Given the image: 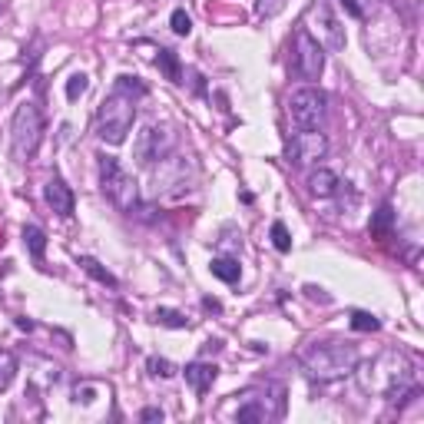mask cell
<instances>
[{
    "label": "cell",
    "instance_id": "1",
    "mask_svg": "<svg viewBox=\"0 0 424 424\" xmlns=\"http://www.w3.org/2000/svg\"><path fill=\"white\" fill-rule=\"evenodd\" d=\"M146 97V87H143L136 76H116L113 83V93H109L97 109V136L109 146H120L133 130V120H136V99Z\"/></svg>",
    "mask_w": 424,
    "mask_h": 424
},
{
    "label": "cell",
    "instance_id": "2",
    "mask_svg": "<svg viewBox=\"0 0 424 424\" xmlns=\"http://www.w3.org/2000/svg\"><path fill=\"white\" fill-rule=\"evenodd\" d=\"M302 365L318 381L345 378L358 368V349L349 341H308L302 349Z\"/></svg>",
    "mask_w": 424,
    "mask_h": 424
},
{
    "label": "cell",
    "instance_id": "3",
    "mask_svg": "<svg viewBox=\"0 0 424 424\" xmlns=\"http://www.w3.org/2000/svg\"><path fill=\"white\" fill-rule=\"evenodd\" d=\"M44 143V113L37 103H20L11 120V156L17 163H30Z\"/></svg>",
    "mask_w": 424,
    "mask_h": 424
},
{
    "label": "cell",
    "instance_id": "4",
    "mask_svg": "<svg viewBox=\"0 0 424 424\" xmlns=\"http://www.w3.org/2000/svg\"><path fill=\"white\" fill-rule=\"evenodd\" d=\"M99 183H103L107 199L120 212H136V206H140V186L120 166L116 156H99Z\"/></svg>",
    "mask_w": 424,
    "mask_h": 424
},
{
    "label": "cell",
    "instance_id": "5",
    "mask_svg": "<svg viewBox=\"0 0 424 424\" xmlns=\"http://www.w3.org/2000/svg\"><path fill=\"white\" fill-rule=\"evenodd\" d=\"M305 27H312L308 33L322 44V50H332V54H341V50H345V27L338 23L328 0H312V4H308Z\"/></svg>",
    "mask_w": 424,
    "mask_h": 424
},
{
    "label": "cell",
    "instance_id": "6",
    "mask_svg": "<svg viewBox=\"0 0 424 424\" xmlns=\"http://www.w3.org/2000/svg\"><path fill=\"white\" fill-rule=\"evenodd\" d=\"M292 70L298 80H308V83H315L318 76H322V70H325V50H322V44L308 33V27H298V30H295Z\"/></svg>",
    "mask_w": 424,
    "mask_h": 424
},
{
    "label": "cell",
    "instance_id": "7",
    "mask_svg": "<svg viewBox=\"0 0 424 424\" xmlns=\"http://www.w3.org/2000/svg\"><path fill=\"white\" fill-rule=\"evenodd\" d=\"M328 97L318 87H302L289 97V116L298 130H318L325 120Z\"/></svg>",
    "mask_w": 424,
    "mask_h": 424
},
{
    "label": "cell",
    "instance_id": "8",
    "mask_svg": "<svg viewBox=\"0 0 424 424\" xmlns=\"http://www.w3.org/2000/svg\"><path fill=\"white\" fill-rule=\"evenodd\" d=\"M173 133L166 126H143L136 143H133V156L140 166H152L156 159H166L169 150H173Z\"/></svg>",
    "mask_w": 424,
    "mask_h": 424
},
{
    "label": "cell",
    "instance_id": "9",
    "mask_svg": "<svg viewBox=\"0 0 424 424\" xmlns=\"http://www.w3.org/2000/svg\"><path fill=\"white\" fill-rule=\"evenodd\" d=\"M328 152V140L322 130H298L289 143V163L295 166H308L318 163L322 156Z\"/></svg>",
    "mask_w": 424,
    "mask_h": 424
},
{
    "label": "cell",
    "instance_id": "10",
    "mask_svg": "<svg viewBox=\"0 0 424 424\" xmlns=\"http://www.w3.org/2000/svg\"><path fill=\"white\" fill-rule=\"evenodd\" d=\"M44 199H47V206L54 209L56 216H73V193H70V186L60 179V176H50L44 186Z\"/></svg>",
    "mask_w": 424,
    "mask_h": 424
},
{
    "label": "cell",
    "instance_id": "11",
    "mask_svg": "<svg viewBox=\"0 0 424 424\" xmlns=\"http://www.w3.org/2000/svg\"><path fill=\"white\" fill-rule=\"evenodd\" d=\"M219 368L216 365H209V361H193V365H186V381L193 384V392L196 394H206L212 388V381H216Z\"/></svg>",
    "mask_w": 424,
    "mask_h": 424
},
{
    "label": "cell",
    "instance_id": "12",
    "mask_svg": "<svg viewBox=\"0 0 424 424\" xmlns=\"http://www.w3.org/2000/svg\"><path fill=\"white\" fill-rule=\"evenodd\" d=\"M338 186H341V179H338V173H332V169H325V166H318V169H312L308 173V193L312 196H335Z\"/></svg>",
    "mask_w": 424,
    "mask_h": 424
},
{
    "label": "cell",
    "instance_id": "13",
    "mask_svg": "<svg viewBox=\"0 0 424 424\" xmlns=\"http://www.w3.org/2000/svg\"><path fill=\"white\" fill-rule=\"evenodd\" d=\"M23 246L30 249L33 259H44V252H47V236H44V229H40V226H23Z\"/></svg>",
    "mask_w": 424,
    "mask_h": 424
},
{
    "label": "cell",
    "instance_id": "14",
    "mask_svg": "<svg viewBox=\"0 0 424 424\" xmlns=\"http://www.w3.org/2000/svg\"><path fill=\"white\" fill-rule=\"evenodd\" d=\"M212 275L216 279H222V282H239V275H242V269H239V262H232V259H212Z\"/></svg>",
    "mask_w": 424,
    "mask_h": 424
},
{
    "label": "cell",
    "instance_id": "15",
    "mask_svg": "<svg viewBox=\"0 0 424 424\" xmlns=\"http://www.w3.org/2000/svg\"><path fill=\"white\" fill-rule=\"evenodd\" d=\"M156 66L163 70L173 83H183V70H179V56L173 54V50H159V56H156Z\"/></svg>",
    "mask_w": 424,
    "mask_h": 424
},
{
    "label": "cell",
    "instance_id": "16",
    "mask_svg": "<svg viewBox=\"0 0 424 424\" xmlns=\"http://www.w3.org/2000/svg\"><path fill=\"white\" fill-rule=\"evenodd\" d=\"M80 265H83V269H87V272L93 275L99 285H109V289H116V275L107 272V269H103L97 259H90V255H80Z\"/></svg>",
    "mask_w": 424,
    "mask_h": 424
},
{
    "label": "cell",
    "instance_id": "17",
    "mask_svg": "<svg viewBox=\"0 0 424 424\" xmlns=\"http://www.w3.org/2000/svg\"><path fill=\"white\" fill-rule=\"evenodd\" d=\"M394 226V209L392 206H381L378 212H375V219H371V236H388Z\"/></svg>",
    "mask_w": 424,
    "mask_h": 424
},
{
    "label": "cell",
    "instance_id": "18",
    "mask_svg": "<svg viewBox=\"0 0 424 424\" xmlns=\"http://www.w3.org/2000/svg\"><path fill=\"white\" fill-rule=\"evenodd\" d=\"M13 378H17V358H13L11 351L0 349V392H7Z\"/></svg>",
    "mask_w": 424,
    "mask_h": 424
},
{
    "label": "cell",
    "instance_id": "19",
    "mask_svg": "<svg viewBox=\"0 0 424 424\" xmlns=\"http://www.w3.org/2000/svg\"><path fill=\"white\" fill-rule=\"evenodd\" d=\"M156 322L166 328H189V318L183 315V312H173V308H156Z\"/></svg>",
    "mask_w": 424,
    "mask_h": 424
},
{
    "label": "cell",
    "instance_id": "20",
    "mask_svg": "<svg viewBox=\"0 0 424 424\" xmlns=\"http://www.w3.org/2000/svg\"><path fill=\"white\" fill-rule=\"evenodd\" d=\"M169 27H173V33H179V37H189V33H193V17H189L183 7H176L173 17H169Z\"/></svg>",
    "mask_w": 424,
    "mask_h": 424
},
{
    "label": "cell",
    "instance_id": "21",
    "mask_svg": "<svg viewBox=\"0 0 424 424\" xmlns=\"http://www.w3.org/2000/svg\"><path fill=\"white\" fill-rule=\"evenodd\" d=\"M351 328L355 332H378L381 322L371 312H351Z\"/></svg>",
    "mask_w": 424,
    "mask_h": 424
},
{
    "label": "cell",
    "instance_id": "22",
    "mask_svg": "<svg viewBox=\"0 0 424 424\" xmlns=\"http://www.w3.org/2000/svg\"><path fill=\"white\" fill-rule=\"evenodd\" d=\"M87 87H90V80L83 73H73L70 80H66V99H80L83 93H87Z\"/></svg>",
    "mask_w": 424,
    "mask_h": 424
},
{
    "label": "cell",
    "instance_id": "23",
    "mask_svg": "<svg viewBox=\"0 0 424 424\" xmlns=\"http://www.w3.org/2000/svg\"><path fill=\"white\" fill-rule=\"evenodd\" d=\"M272 246H275L279 252H289V249H292V236H289L285 222H272Z\"/></svg>",
    "mask_w": 424,
    "mask_h": 424
},
{
    "label": "cell",
    "instance_id": "24",
    "mask_svg": "<svg viewBox=\"0 0 424 424\" xmlns=\"http://www.w3.org/2000/svg\"><path fill=\"white\" fill-rule=\"evenodd\" d=\"M146 368H150L156 378H173L176 375V365L173 361H166V358H150L146 361Z\"/></svg>",
    "mask_w": 424,
    "mask_h": 424
},
{
    "label": "cell",
    "instance_id": "25",
    "mask_svg": "<svg viewBox=\"0 0 424 424\" xmlns=\"http://www.w3.org/2000/svg\"><path fill=\"white\" fill-rule=\"evenodd\" d=\"M282 7H285V0H259V4H255V13H259V17H275Z\"/></svg>",
    "mask_w": 424,
    "mask_h": 424
},
{
    "label": "cell",
    "instance_id": "26",
    "mask_svg": "<svg viewBox=\"0 0 424 424\" xmlns=\"http://www.w3.org/2000/svg\"><path fill=\"white\" fill-rule=\"evenodd\" d=\"M262 418H269V414L259 404H242L239 408V421H262Z\"/></svg>",
    "mask_w": 424,
    "mask_h": 424
},
{
    "label": "cell",
    "instance_id": "27",
    "mask_svg": "<svg viewBox=\"0 0 424 424\" xmlns=\"http://www.w3.org/2000/svg\"><path fill=\"white\" fill-rule=\"evenodd\" d=\"M341 7H345V11H349L351 17H361V13H365V11H361L358 0H341Z\"/></svg>",
    "mask_w": 424,
    "mask_h": 424
},
{
    "label": "cell",
    "instance_id": "28",
    "mask_svg": "<svg viewBox=\"0 0 424 424\" xmlns=\"http://www.w3.org/2000/svg\"><path fill=\"white\" fill-rule=\"evenodd\" d=\"M140 418H143V421H163V411H159V408H146Z\"/></svg>",
    "mask_w": 424,
    "mask_h": 424
}]
</instances>
